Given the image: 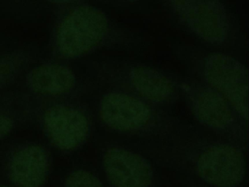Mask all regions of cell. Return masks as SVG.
I'll return each instance as SVG.
<instances>
[{
	"mask_svg": "<svg viewBox=\"0 0 249 187\" xmlns=\"http://www.w3.org/2000/svg\"><path fill=\"white\" fill-rule=\"evenodd\" d=\"M159 168L214 187L247 184L246 148L199 127L181 124L161 138L128 140Z\"/></svg>",
	"mask_w": 249,
	"mask_h": 187,
	"instance_id": "6da1fadb",
	"label": "cell"
},
{
	"mask_svg": "<svg viewBox=\"0 0 249 187\" xmlns=\"http://www.w3.org/2000/svg\"><path fill=\"white\" fill-rule=\"evenodd\" d=\"M173 50L189 76L222 95L247 122L248 71L240 60L229 53L192 44H176Z\"/></svg>",
	"mask_w": 249,
	"mask_h": 187,
	"instance_id": "7a4b0ae2",
	"label": "cell"
},
{
	"mask_svg": "<svg viewBox=\"0 0 249 187\" xmlns=\"http://www.w3.org/2000/svg\"><path fill=\"white\" fill-rule=\"evenodd\" d=\"M99 116L112 132L129 140L161 138L182 124L165 108L116 89L100 99Z\"/></svg>",
	"mask_w": 249,
	"mask_h": 187,
	"instance_id": "5b68a950",
	"label": "cell"
},
{
	"mask_svg": "<svg viewBox=\"0 0 249 187\" xmlns=\"http://www.w3.org/2000/svg\"><path fill=\"white\" fill-rule=\"evenodd\" d=\"M0 187H5V186H4V185H0Z\"/></svg>",
	"mask_w": 249,
	"mask_h": 187,
	"instance_id": "9a60e30c",
	"label": "cell"
},
{
	"mask_svg": "<svg viewBox=\"0 0 249 187\" xmlns=\"http://www.w3.org/2000/svg\"><path fill=\"white\" fill-rule=\"evenodd\" d=\"M141 39L100 9L87 4L74 8L62 20L57 33L59 51L68 58L81 56L102 46L132 49L141 45Z\"/></svg>",
	"mask_w": 249,
	"mask_h": 187,
	"instance_id": "277c9868",
	"label": "cell"
},
{
	"mask_svg": "<svg viewBox=\"0 0 249 187\" xmlns=\"http://www.w3.org/2000/svg\"><path fill=\"white\" fill-rule=\"evenodd\" d=\"M65 187H107L103 178L87 169H78L71 172L65 181Z\"/></svg>",
	"mask_w": 249,
	"mask_h": 187,
	"instance_id": "7c38bea8",
	"label": "cell"
},
{
	"mask_svg": "<svg viewBox=\"0 0 249 187\" xmlns=\"http://www.w3.org/2000/svg\"><path fill=\"white\" fill-rule=\"evenodd\" d=\"M29 82L37 93L56 96L70 92L75 86V77L72 70L65 66L44 64L31 72Z\"/></svg>",
	"mask_w": 249,
	"mask_h": 187,
	"instance_id": "8fae6325",
	"label": "cell"
},
{
	"mask_svg": "<svg viewBox=\"0 0 249 187\" xmlns=\"http://www.w3.org/2000/svg\"><path fill=\"white\" fill-rule=\"evenodd\" d=\"M12 127L11 120L6 115L0 113V138L6 135L11 131Z\"/></svg>",
	"mask_w": 249,
	"mask_h": 187,
	"instance_id": "5bb4252c",
	"label": "cell"
},
{
	"mask_svg": "<svg viewBox=\"0 0 249 187\" xmlns=\"http://www.w3.org/2000/svg\"><path fill=\"white\" fill-rule=\"evenodd\" d=\"M176 175L177 187H214L184 175Z\"/></svg>",
	"mask_w": 249,
	"mask_h": 187,
	"instance_id": "4fadbf2b",
	"label": "cell"
},
{
	"mask_svg": "<svg viewBox=\"0 0 249 187\" xmlns=\"http://www.w3.org/2000/svg\"><path fill=\"white\" fill-rule=\"evenodd\" d=\"M162 4L173 21L207 48L225 53L244 48V35L237 19L221 1L185 0Z\"/></svg>",
	"mask_w": 249,
	"mask_h": 187,
	"instance_id": "3957f363",
	"label": "cell"
},
{
	"mask_svg": "<svg viewBox=\"0 0 249 187\" xmlns=\"http://www.w3.org/2000/svg\"><path fill=\"white\" fill-rule=\"evenodd\" d=\"M49 168L45 149L37 145H27L11 158L10 179L17 187H41L46 182Z\"/></svg>",
	"mask_w": 249,
	"mask_h": 187,
	"instance_id": "30bf717a",
	"label": "cell"
},
{
	"mask_svg": "<svg viewBox=\"0 0 249 187\" xmlns=\"http://www.w3.org/2000/svg\"><path fill=\"white\" fill-rule=\"evenodd\" d=\"M159 167L128 142L107 143L101 169L107 187H164Z\"/></svg>",
	"mask_w": 249,
	"mask_h": 187,
	"instance_id": "ba28073f",
	"label": "cell"
},
{
	"mask_svg": "<svg viewBox=\"0 0 249 187\" xmlns=\"http://www.w3.org/2000/svg\"><path fill=\"white\" fill-rule=\"evenodd\" d=\"M181 96L203 130L247 146V122L216 91L191 76H178Z\"/></svg>",
	"mask_w": 249,
	"mask_h": 187,
	"instance_id": "52a82bcc",
	"label": "cell"
},
{
	"mask_svg": "<svg viewBox=\"0 0 249 187\" xmlns=\"http://www.w3.org/2000/svg\"><path fill=\"white\" fill-rule=\"evenodd\" d=\"M105 80L111 89L167 108L181 98L178 76L135 60L112 58L103 64Z\"/></svg>",
	"mask_w": 249,
	"mask_h": 187,
	"instance_id": "8992f818",
	"label": "cell"
},
{
	"mask_svg": "<svg viewBox=\"0 0 249 187\" xmlns=\"http://www.w3.org/2000/svg\"><path fill=\"white\" fill-rule=\"evenodd\" d=\"M45 130L52 143L62 150H72L88 137L90 125L87 115L76 108L56 105L45 112Z\"/></svg>",
	"mask_w": 249,
	"mask_h": 187,
	"instance_id": "9c48e42d",
	"label": "cell"
}]
</instances>
